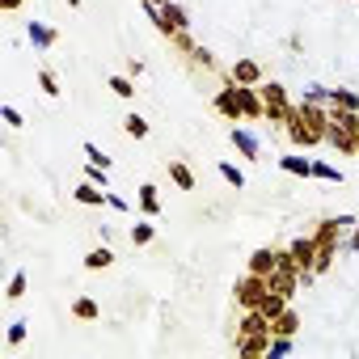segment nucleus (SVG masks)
I'll use <instances>...</instances> for the list:
<instances>
[{
	"instance_id": "obj_20",
	"label": "nucleus",
	"mask_w": 359,
	"mask_h": 359,
	"mask_svg": "<svg viewBox=\"0 0 359 359\" xmlns=\"http://www.w3.org/2000/svg\"><path fill=\"white\" fill-rule=\"evenodd\" d=\"M110 262H114V254H110L106 245H97V250H89V254H85V266H89V271H106Z\"/></svg>"
},
{
	"instance_id": "obj_26",
	"label": "nucleus",
	"mask_w": 359,
	"mask_h": 359,
	"mask_svg": "<svg viewBox=\"0 0 359 359\" xmlns=\"http://www.w3.org/2000/svg\"><path fill=\"white\" fill-rule=\"evenodd\" d=\"M152 237H156V229H152V224H135V229H131V245H148Z\"/></svg>"
},
{
	"instance_id": "obj_38",
	"label": "nucleus",
	"mask_w": 359,
	"mask_h": 359,
	"mask_svg": "<svg viewBox=\"0 0 359 359\" xmlns=\"http://www.w3.org/2000/svg\"><path fill=\"white\" fill-rule=\"evenodd\" d=\"M68 5H72V9H76V5H81V0H68Z\"/></svg>"
},
{
	"instance_id": "obj_4",
	"label": "nucleus",
	"mask_w": 359,
	"mask_h": 359,
	"mask_svg": "<svg viewBox=\"0 0 359 359\" xmlns=\"http://www.w3.org/2000/svg\"><path fill=\"white\" fill-rule=\"evenodd\" d=\"M266 292H271L266 275H254V271H245V275L233 283V300H237V309H241V313H245V309H258Z\"/></svg>"
},
{
	"instance_id": "obj_21",
	"label": "nucleus",
	"mask_w": 359,
	"mask_h": 359,
	"mask_svg": "<svg viewBox=\"0 0 359 359\" xmlns=\"http://www.w3.org/2000/svg\"><path fill=\"white\" fill-rule=\"evenodd\" d=\"M72 313H76V317H81V321H97V317H102V309H97V304H93V300H89V296H81V300H76V304H72Z\"/></svg>"
},
{
	"instance_id": "obj_12",
	"label": "nucleus",
	"mask_w": 359,
	"mask_h": 359,
	"mask_svg": "<svg viewBox=\"0 0 359 359\" xmlns=\"http://www.w3.org/2000/svg\"><path fill=\"white\" fill-rule=\"evenodd\" d=\"M271 334H283V338H296V334H300V313H296V309L287 304V309H283V313H279V317L271 321Z\"/></svg>"
},
{
	"instance_id": "obj_35",
	"label": "nucleus",
	"mask_w": 359,
	"mask_h": 359,
	"mask_svg": "<svg viewBox=\"0 0 359 359\" xmlns=\"http://www.w3.org/2000/svg\"><path fill=\"white\" fill-rule=\"evenodd\" d=\"M346 250H351V254H359V224L351 229V237H346Z\"/></svg>"
},
{
	"instance_id": "obj_9",
	"label": "nucleus",
	"mask_w": 359,
	"mask_h": 359,
	"mask_svg": "<svg viewBox=\"0 0 359 359\" xmlns=\"http://www.w3.org/2000/svg\"><path fill=\"white\" fill-rule=\"evenodd\" d=\"M283 254H287V250H271V245H262V250L250 254V271H254V275H271V271L283 262Z\"/></svg>"
},
{
	"instance_id": "obj_24",
	"label": "nucleus",
	"mask_w": 359,
	"mask_h": 359,
	"mask_svg": "<svg viewBox=\"0 0 359 359\" xmlns=\"http://www.w3.org/2000/svg\"><path fill=\"white\" fill-rule=\"evenodd\" d=\"M39 85H43V93H47V97H60V81H55V72H51V68H43V72H39Z\"/></svg>"
},
{
	"instance_id": "obj_7",
	"label": "nucleus",
	"mask_w": 359,
	"mask_h": 359,
	"mask_svg": "<svg viewBox=\"0 0 359 359\" xmlns=\"http://www.w3.org/2000/svg\"><path fill=\"white\" fill-rule=\"evenodd\" d=\"M229 81L233 85H262V64L258 60H237L229 68Z\"/></svg>"
},
{
	"instance_id": "obj_3",
	"label": "nucleus",
	"mask_w": 359,
	"mask_h": 359,
	"mask_svg": "<svg viewBox=\"0 0 359 359\" xmlns=\"http://www.w3.org/2000/svg\"><path fill=\"white\" fill-rule=\"evenodd\" d=\"M148 18L156 22V30L165 34V39H173V34H182L191 22H187V9L177 5V0H165V5H148Z\"/></svg>"
},
{
	"instance_id": "obj_8",
	"label": "nucleus",
	"mask_w": 359,
	"mask_h": 359,
	"mask_svg": "<svg viewBox=\"0 0 359 359\" xmlns=\"http://www.w3.org/2000/svg\"><path fill=\"white\" fill-rule=\"evenodd\" d=\"M229 140L237 144V152H241L245 161H258V156H262V140H258L254 131H245V127H233V131H229Z\"/></svg>"
},
{
	"instance_id": "obj_36",
	"label": "nucleus",
	"mask_w": 359,
	"mask_h": 359,
	"mask_svg": "<svg viewBox=\"0 0 359 359\" xmlns=\"http://www.w3.org/2000/svg\"><path fill=\"white\" fill-rule=\"evenodd\" d=\"M0 9H5V13H18V9H22V0H0Z\"/></svg>"
},
{
	"instance_id": "obj_15",
	"label": "nucleus",
	"mask_w": 359,
	"mask_h": 359,
	"mask_svg": "<svg viewBox=\"0 0 359 359\" xmlns=\"http://www.w3.org/2000/svg\"><path fill=\"white\" fill-rule=\"evenodd\" d=\"M325 106L330 110H359V97L351 89H325Z\"/></svg>"
},
{
	"instance_id": "obj_22",
	"label": "nucleus",
	"mask_w": 359,
	"mask_h": 359,
	"mask_svg": "<svg viewBox=\"0 0 359 359\" xmlns=\"http://www.w3.org/2000/svg\"><path fill=\"white\" fill-rule=\"evenodd\" d=\"M123 131L135 135V140H144V135H148V123H144L140 114H127V118H123Z\"/></svg>"
},
{
	"instance_id": "obj_37",
	"label": "nucleus",
	"mask_w": 359,
	"mask_h": 359,
	"mask_svg": "<svg viewBox=\"0 0 359 359\" xmlns=\"http://www.w3.org/2000/svg\"><path fill=\"white\" fill-rule=\"evenodd\" d=\"M148 5H165V0H148Z\"/></svg>"
},
{
	"instance_id": "obj_25",
	"label": "nucleus",
	"mask_w": 359,
	"mask_h": 359,
	"mask_svg": "<svg viewBox=\"0 0 359 359\" xmlns=\"http://www.w3.org/2000/svg\"><path fill=\"white\" fill-rule=\"evenodd\" d=\"M110 89H114L118 97H135V85H131V76H110Z\"/></svg>"
},
{
	"instance_id": "obj_17",
	"label": "nucleus",
	"mask_w": 359,
	"mask_h": 359,
	"mask_svg": "<svg viewBox=\"0 0 359 359\" xmlns=\"http://www.w3.org/2000/svg\"><path fill=\"white\" fill-rule=\"evenodd\" d=\"M279 165L287 173H296V177H313V161L309 156H279Z\"/></svg>"
},
{
	"instance_id": "obj_1",
	"label": "nucleus",
	"mask_w": 359,
	"mask_h": 359,
	"mask_svg": "<svg viewBox=\"0 0 359 359\" xmlns=\"http://www.w3.org/2000/svg\"><path fill=\"white\" fill-rule=\"evenodd\" d=\"M283 131H287V140H292L296 148L325 144V135H330V106H325V102H313V97L296 102V110H292V118H287Z\"/></svg>"
},
{
	"instance_id": "obj_11",
	"label": "nucleus",
	"mask_w": 359,
	"mask_h": 359,
	"mask_svg": "<svg viewBox=\"0 0 359 359\" xmlns=\"http://www.w3.org/2000/svg\"><path fill=\"white\" fill-rule=\"evenodd\" d=\"M237 97H241V110H245V118H266V106H262V93H258V85H237Z\"/></svg>"
},
{
	"instance_id": "obj_30",
	"label": "nucleus",
	"mask_w": 359,
	"mask_h": 359,
	"mask_svg": "<svg viewBox=\"0 0 359 359\" xmlns=\"http://www.w3.org/2000/svg\"><path fill=\"white\" fill-rule=\"evenodd\" d=\"M191 64H195V68H216V60H212L208 47H195V51H191Z\"/></svg>"
},
{
	"instance_id": "obj_28",
	"label": "nucleus",
	"mask_w": 359,
	"mask_h": 359,
	"mask_svg": "<svg viewBox=\"0 0 359 359\" xmlns=\"http://www.w3.org/2000/svg\"><path fill=\"white\" fill-rule=\"evenodd\" d=\"M26 334H30V321H13V325H9V346H22Z\"/></svg>"
},
{
	"instance_id": "obj_18",
	"label": "nucleus",
	"mask_w": 359,
	"mask_h": 359,
	"mask_svg": "<svg viewBox=\"0 0 359 359\" xmlns=\"http://www.w3.org/2000/svg\"><path fill=\"white\" fill-rule=\"evenodd\" d=\"M140 212H144V216H161V195H156V187H140Z\"/></svg>"
},
{
	"instance_id": "obj_5",
	"label": "nucleus",
	"mask_w": 359,
	"mask_h": 359,
	"mask_svg": "<svg viewBox=\"0 0 359 359\" xmlns=\"http://www.w3.org/2000/svg\"><path fill=\"white\" fill-rule=\"evenodd\" d=\"M287 258L300 266V283H313L317 275H313V262H317V241L313 237H296L292 245H287Z\"/></svg>"
},
{
	"instance_id": "obj_29",
	"label": "nucleus",
	"mask_w": 359,
	"mask_h": 359,
	"mask_svg": "<svg viewBox=\"0 0 359 359\" xmlns=\"http://www.w3.org/2000/svg\"><path fill=\"white\" fill-rule=\"evenodd\" d=\"M313 177H325V182H342V173H338L334 165H321V161H313Z\"/></svg>"
},
{
	"instance_id": "obj_34",
	"label": "nucleus",
	"mask_w": 359,
	"mask_h": 359,
	"mask_svg": "<svg viewBox=\"0 0 359 359\" xmlns=\"http://www.w3.org/2000/svg\"><path fill=\"white\" fill-rule=\"evenodd\" d=\"M106 203H110L114 212H127V208H131V203H127V199H118V195H106Z\"/></svg>"
},
{
	"instance_id": "obj_16",
	"label": "nucleus",
	"mask_w": 359,
	"mask_h": 359,
	"mask_svg": "<svg viewBox=\"0 0 359 359\" xmlns=\"http://www.w3.org/2000/svg\"><path fill=\"white\" fill-rule=\"evenodd\" d=\"M169 177H173L177 191H195V173H191L182 161H169Z\"/></svg>"
},
{
	"instance_id": "obj_19",
	"label": "nucleus",
	"mask_w": 359,
	"mask_h": 359,
	"mask_svg": "<svg viewBox=\"0 0 359 359\" xmlns=\"http://www.w3.org/2000/svg\"><path fill=\"white\" fill-rule=\"evenodd\" d=\"M258 309H262V313H266V317H271V321H275V317H279V313H283V309H287V296H283V292H266V296H262V304H258Z\"/></svg>"
},
{
	"instance_id": "obj_27",
	"label": "nucleus",
	"mask_w": 359,
	"mask_h": 359,
	"mask_svg": "<svg viewBox=\"0 0 359 359\" xmlns=\"http://www.w3.org/2000/svg\"><path fill=\"white\" fill-rule=\"evenodd\" d=\"M5 296H9V300H22V296H26V271H18V275L9 279V292H5Z\"/></svg>"
},
{
	"instance_id": "obj_10",
	"label": "nucleus",
	"mask_w": 359,
	"mask_h": 359,
	"mask_svg": "<svg viewBox=\"0 0 359 359\" xmlns=\"http://www.w3.org/2000/svg\"><path fill=\"white\" fill-rule=\"evenodd\" d=\"M271 338L275 334H237V355H250V359L271 355Z\"/></svg>"
},
{
	"instance_id": "obj_2",
	"label": "nucleus",
	"mask_w": 359,
	"mask_h": 359,
	"mask_svg": "<svg viewBox=\"0 0 359 359\" xmlns=\"http://www.w3.org/2000/svg\"><path fill=\"white\" fill-rule=\"evenodd\" d=\"M258 93H262V106H266V123H279V127H287V118H292V97H287V89L283 85H275V81H262L258 85Z\"/></svg>"
},
{
	"instance_id": "obj_14",
	"label": "nucleus",
	"mask_w": 359,
	"mask_h": 359,
	"mask_svg": "<svg viewBox=\"0 0 359 359\" xmlns=\"http://www.w3.org/2000/svg\"><path fill=\"white\" fill-rule=\"evenodd\" d=\"M26 34H30V43H34L39 51H51V47H55V30H51V26H43V22H30V26H26Z\"/></svg>"
},
{
	"instance_id": "obj_31",
	"label": "nucleus",
	"mask_w": 359,
	"mask_h": 359,
	"mask_svg": "<svg viewBox=\"0 0 359 359\" xmlns=\"http://www.w3.org/2000/svg\"><path fill=\"white\" fill-rule=\"evenodd\" d=\"M85 156H89V161H97V165H106V169H110V156H106V152H102V148H97V144H85Z\"/></svg>"
},
{
	"instance_id": "obj_33",
	"label": "nucleus",
	"mask_w": 359,
	"mask_h": 359,
	"mask_svg": "<svg viewBox=\"0 0 359 359\" xmlns=\"http://www.w3.org/2000/svg\"><path fill=\"white\" fill-rule=\"evenodd\" d=\"M0 114H5V123H9V127H22V114H18V106H5Z\"/></svg>"
},
{
	"instance_id": "obj_6",
	"label": "nucleus",
	"mask_w": 359,
	"mask_h": 359,
	"mask_svg": "<svg viewBox=\"0 0 359 359\" xmlns=\"http://www.w3.org/2000/svg\"><path fill=\"white\" fill-rule=\"evenodd\" d=\"M212 106H216V110H220V114H224L229 123H241V118H245V110H241V97H237V85H229V89H220Z\"/></svg>"
},
{
	"instance_id": "obj_32",
	"label": "nucleus",
	"mask_w": 359,
	"mask_h": 359,
	"mask_svg": "<svg viewBox=\"0 0 359 359\" xmlns=\"http://www.w3.org/2000/svg\"><path fill=\"white\" fill-rule=\"evenodd\" d=\"M287 351H292V338L275 334V338H271V355H287Z\"/></svg>"
},
{
	"instance_id": "obj_13",
	"label": "nucleus",
	"mask_w": 359,
	"mask_h": 359,
	"mask_svg": "<svg viewBox=\"0 0 359 359\" xmlns=\"http://www.w3.org/2000/svg\"><path fill=\"white\" fill-rule=\"evenodd\" d=\"M72 199L85 203V208H102V203H106V191H102L97 182H81V187L72 191Z\"/></svg>"
},
{
	"instance_id": "obj_23",
	"label": "nucleus",
	"mask_w": 359,
	"mask_h": 359,
	"mask_svg": "<svg viewBox=\"0 0 359 359\" xmlns=\"http://www.w3.org/2000/svg\"><path fill=\"white\" fill-rule=\"evenodd\" d=\"M220 177H224V182H229V187H237V191H241V187H245V173H241V169H237V165H229V161H224V165H220Z\"/></svg>"
}]
</instances>
